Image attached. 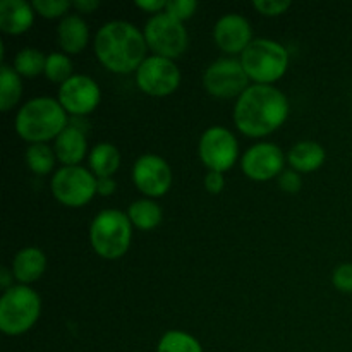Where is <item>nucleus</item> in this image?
<instances>
[{"mask_svg":"<svg viewBox=\"0 0 352 352\" xmlns=\"http://www.w3.org/2000/svg\"><path fill=\"white\" fill-rule=\"evenodd\" d=\"M289 117V100L272 85H251L237 98L234 122L251 138H261L277 131Z\"/></svg>","mask_w":352,"mask_h":352,"instance_id":"f257e3e1","label":"nucleus"},{"mask_svg":"<svg viewBox=\"0 0 352 352\" xmlns=\"http://www.w3.org/2000/svg\"><path fill=\"white\" fill-rule=\"evenodd\" d=\"M146 48L144 34L127 21H109L96 31V57L103 67L116 74L138 71L146 58Z\"/></svg>","mask_w":352,"mask_h":352,"instance_id":"f03ea898","label":"nucleus"},{"mask_svg":"<svg viewBox=\"0 0 352 352\" xmlns=\"http://www.w3.org/2000/svg\"><path fill=\"white\" fill-rule=\"evenodd\" d=\"M69 113L58 100L36 96L24 103L16 116V131L31 144L55 140L69 126Z\"/></svg>","mask_w":352,"mask_h":352,"instance_id":"7ed1b4c3","label":"nucleus"},{"mask_svg":"<svg viewBox=\"0 0 352 352\" xmlns=\"http://www.w3.org/2000/svg\"><path fill=\"white\" fill-rule=\"evenodd\" d=\"M133 239V223L120 210H103L89 226V243L93 251L107 260L124 256Z\"/></svg>","mask_w":352,"mask_h":352,"instance_id":"20e7f679","label":"nucleus"},{"mask_svg":"<svg viewBox=\"0 0 352 352\" xmlns=\"http://www.w3.org/2000/svg\"><path fill=\"white\" fill-rule=\"evenodd\" d=\"M241 64L248 78L256 85H272L285 74L289 67V52L278 41L258 38L241 54Z\"/></svg>","mask_w":352,"mask_h":352,"instance_id":"39448f33","label":"nucleus"},{"mask_svg":"<svg viewBox=\"0 0 352 352\" xmlns=\"http://www.w3.org/2000/svg\"><path fill=\"white\" fill-rule=\"evenodd\" d=\"M41 301L36 291L28 285H12L0 298V330L17 337L33 329L40 318Z\"/></svg>","mask_w":352,"mask_h":352,"instance_id":"423d86ee","label":"nucleus"},{"mask_svg":"<svg viewBox=\"0 0 352 352\" xmlns=\"http://www.w3.org/2000/svg\"><path fill=\"white\" fill-rule=\"evenodd\" d=\"M143 34L148 48L158 57L174 60L188 50L189 36L184 24L168 16L165 10L160 14H155L146 21Z\"/></svg>","mask_w":352,"mask_h":352,"instance_id":"0eeeda50","label":"nucleus"},{"mask_svg":"<svg viewBox=\"0 0 352 352\" xmlns=\"http://www.w3.org/2000/svg\"><path fill=\"white\" fill-rule=\"evenodd\" d=\"M50 188L58 203L79 208L91 201L96 195V175L81 165L60 167L52 177Z\"/></svg>","mask_w":352,"mask_h":352,"instance_id":"6e6552de","label":"nucleus"},{"mask_svg":"<svg viewBox=\"0 0 352 352\" xmlns=\"http://www.w3.org/2000/svg\"><path fill=\"white\" fill-rule=\"evenodd\" d=\"M246 71L237 58L223 57L208 65L203 74V86L206 91L215 98L230 100L239 98L250 86H248Z\"/></svg>","mask_w":352,"mask_h":352,"instance_id":"1a4fd4ad","label":"nucleus"},{"mask_svg":"<svg viewBox=\"0 0 352 352\" xmlns=\"http://www.w3.org/2000/svg\"><path fill=\"white\" fill-rule=\"evenodd\" d=\"M198 153L208 170L223 174L236 164L239 144L229 129L222 126H213L208 127L199 138Z\"/></svg>","mask_w":352,"mask_h":352,"instance_id":"9d476101","label":"nucleus"},{"mask_svg":"<svg viewBox=\"0 0 352 352\" xmlns=\"http://www.w3.org/2000/svg\"><path fill=\"white\" fill-rule=\"evenodd\" d=\"M136 82L146 95L167 96L181 85V71L170 58L150 55L138 67Z\"/></svg>","mask_w":352,"mask_h":352,"instance_id":"9b49d317","label":"nucleus"},{"mask_svg":"<svg viewBox=\"0 0 352 352\" xmlns=\"http://www.w3.org/2000/svg\"><path fill=\"white\" fill-rule=\"evenodd\" d=\"M133 182L148 198H160L172 186L170 165L158 155H141L133 165Z\"/></svg>","mask_w":352,"mask_h":352,"instance_id":"f8f14e48","label":"nucleus"},{"mask_svg":"<svg viewBox=\"0 0 352 352\" xmlns=\"http://www.w3.org/2000/svg\"><path fill=\"white\" fill-rule=\"evenodd\" d=\"M100 86L85 74H74L58 88V103L72 117L91 113L100 103Z\"/></svg>","mask_w":352,"mask_h":352,"instance_id":"ddd939ff","label":"nucleus"},{"mask_svg":"<svg viewBox=\"0 0 352 352\" xmlns=\"http://www.w3.org/2000/svg\"><path fill=\"white\" fill-rule=\"evenodd\" d=\"M285 157L284 151L274 143H256L243 155L241 168L244 174L256 182L270 181L282 174Z\"/></svg>","mask_w":352,"mask_h":352,"instance_id":"4468645a","label":"nucleus"},{"mask_svg":"<svg viewBox=\"0 0 352 352\" xmlns=\"http://www.w3.org/2000/svg\"><path fill=\"white\" fill-rule=\"evenodd\" d=\"M213 40L217 47L226 54H243L253 41V30H251L250 21L241 14H226L215 23Z\"/></svg>","mask_w":352,"mask_h":352,"instance_id":"2eb2a0df","label":"nucleus"},{"mask_svg":"<svg viewBox=\"0 0 352 352\" xmlns=\"http://www.w3.org/2000/svg\"><path fill=\"white\" fill-rule=\"evenodd\" d=\"M55 157L64 167L71 165H79L88 151V143H86V134L79 127L69 124L57 138H55Z\"/></svg>","mask_w":352,"mask_h":352,"instance_id":"dca6fc26","label":"nucleus"},{"mask_svg":"<svg viewBox=\"0 0 352 352\" xmlns=\"http://www.w3.org/2000/svg\"><path fill=\"white\" fill-rule=\"evenodd\" d=\"M58 45L69 55H76L86 48L89 41V28L79 14H67L57 26Z\"/></svg>","mask_w":352,"mask_h":352,"instance_id":"f3484780","label":"nucleus"},{"mask_svg":"<svg viewBox=\"0 0 352 352\" xmlns=\"http://www.w3.org/2000/svg\"><path fill=\"white\" fill-rule=\"evenodd\" d=\"M34 21V9L24 0L0 2V30L7 34H23Z\"/></svg>","mask_w":352,"mask_h":352,"instance_id":"a211bd4d","label":"nucleus"},{"mask_svg":"<svg viewBox=\"0 0 352 352\" xmlns=\"http://www.w3.org/2000/svg\"><path fill=\"white\" fill-rule=\"evenodd\" d=\"M45 268H47V256L36 246L23 248L21 251H17L12 260L14 278L23 285L33 284L38 278H41V275L45 274Z\"/></svg>","mask_w":352,"mask_h":352,"instance_id":"6ab92c4d","label":"nucleus"},{"mask_svg":"<svg viewBox=\"0 0 352 352\" xmlns=\"http://www.w3.org/2000/svg\"><path fill=\"white\" fill-rule=\"evenodd\" d=\"M325 148L316 143V141H299L291 148L287 155L289 165L292 167V170L302 172V174L318 170L325 164Z\"/></svg>","mask_w":352,"mask_h":352,"instance_id":"aec40b11","label":"nucleus"},{"mask_svg":"<svg viewBox=\"0 0 352 352\" xmlns=\"http://www.w3.org/2000/svg\"><path fill=\"white\" fill-rule=\"evenodd\" d=\"M120 165V151L112 143H98L89 151V167L96 177H112Z\"/></svg>","mask_w":352,"mask_h":352,"instance_id":"412c9836","label":"nucleus"},{"mask_svg":"<svg viewBox=\"0 0 352 352\" xmlns=\"http://www.w3.org/2000/svg\"><path fill=\"white\" fill-rule=\"evenodd\" d=\"M127 217H129L131 223L138 229L151 230L160 226L162 219H164V212H162L160 205L157 201L144 198L131 203L129 208H127Z\"/></svg>","mask_w":352,"mask_h":352,"instance_id":"4be33fe9","label":"nucleus"},{"mask_svg":"<svg viewBox=\"0 0 352 352\" xmlns=\"http://www.w3.org/2000/svg\"><path fill=\"white\" fill-rule=\"evenodd\" d=\"M23 95V82L12 65H0V110L9 112L21 100Z\"/></svg>","mask_w":352,"mask_h":352,"instance_id":"5701e85b","label":"nucleus"},{"mask_svg":"<svg viewBox=\"0 0 352 352\" xmlns=\"http://www.w3.org/2000/svg\"><path fill=\"white\" fill-rule=\"evenodd\" d=\"M45 64H47V55L38 48H23L14 57V65L16 72L24 78H34L40 76L41 72L45 74Z\"/></svg>","mask_w":352,"mask_h":352,"instance_id":"b1692460","label":"nucleus"},{"mask_svg":"<svg viewBox=\"0 0 352 352\" xmlns=\"http://www.w3.org/2000/svg\"><path fill=\"white\" fill-rule=\"evenodd\" d=\"M24 158H26V165L31 172H34L36 175H47L54 170L57 157L47 143H36L28 148Z\"/></svg>","mask_w":352,"mask_h":352,"instance_id":"393cba45","label":"nucleus"},{"mask_svg":"<svg viewBox=\"0 0 352 352\" xmlns=\"http://www.w3.org/2000/svg\"><path fill=\"white\" fill-rule=\"evenodd\" d=\"M157 352H203L201 344L182 330H170L164 333L158 342Z\"/></svg>","mask_w":352,"mask_h":352,"instance_id":"a878e982","label":"nucleus"},{"mask_svg":"<svg viewBox=\"0 0 352 352\" xmlns=\"http://www.w3.org/2000/svg\"><path fill=\"white\" fill-rule=\"evenodd\" d=\"M45 76L48 81L64 85L72 76V60L65 54L60 52H52L47 55V64H45Z\"/></svg>","mask_w":352,"mask_h":352,"instance_id":"bb28decb","label":"nucleus"},{"mask_svg":"<svg viewBox=\"0 0 352 352\" xmlns=\"http://www.w3.org/2000/svg\"><path fill=\"white\" fill-rule=\"evenodd\" d=\"M34 12L40 16L47 17V19H55V17L67 16V10L71 9L72 3L69 0H34L31 2Z\"/></svg>","mask_w":352,"mask_h":352,"instance_id":"cd10ccee","label":"nucleus"},{"mask_svg":"<svg viewBox=\"0 0 352 352\" xmlns=\"http://www.w3.org/2000/svg\"><path fill=\"white\" fill-rule=\"evenodd\" d=\"M196 9H198V2H195V0H170V2H167L165 12L174 19L184 23L186 19L195 16Z\"/></svg>","mask_w":352,"mask_h":352,"instance_id":"c85d7f7f","label":"nucleus"},{"mask_svg":"<svg viewBox=\"0 0 352 352\" xmlns=\"http://www.w3.org/2000/svg\"><path fill=\"white\" fill-rule=\"evenodd\" d=\"M332 284L337 291L351 294L352 292V263H342L333 270Z\"/></svg>","mask_w":352,"mask_h":352,"instance_id":"c756f323","label":"nucleus"},{"mask_svg":"<svg viewBox=\"0 0 352 352\" xmlns=\"http://www.w3.org/2000/svg\"><path fill=\"white\" fill-rule=\"evenodd\" d=\"M253 7L263 16L274 17L284 14L291 7V2L287 0H254Z\"/></svg>","mask_w":352,"mask_h":352,"instance_id":"7c9ffc66","label":"nucleus"},{"mask_svg":"<svg viewBox=\"0 0 352 352\" xmlns=\"http://www.w3.org/2000/svg\"><path fill=\"white\" fill-rule=\"evenodd\" d=\"M278 188L284 192H289V195H296V192L301 191L302 181L299 172L296 170H285L278 175Z\"/></svg>","mask_w":352,"mask_h":352,"instance_id":"2f4dec72","label":"nucleus"},{"mask_svg":"<svg viewBox=\"0 0 352 352\" xmlns=\"http://www.w3.org/2000/svg\"><path fill=\"white\" fill-rule=\"evenodd\" d=\"M205 188L206 191L212 192V195H219V192H222V189L226 188V179H223L222 172L208 170V174L205 175Z\"/></svg>","mask_w":352,"mask_h":352,"instance_id":"473e14b6","label":"nucleus"},{"mask_svg":"<svg viewBox=\"0 0 352 352\" xmlns=\"http://www.w3.org/2000/svg\"><path fill=\"white\" fill-rule=\"evenodd\" d=\"M117 191V182L112 177H96V192L100 196H112Z\"/></svg>","mask_w":352,"mask_h":352,"instance_id":"72a5a7b5","label":"nucleus"},{"mask_svg":"<svg viewBox=\"0 0 352 352\" xmlns=\"http://www.w3.org/2000/svg\"><path fill=\"white\" fill-rule=\"evenodd\" d=\"M136 7L146 10V12H151L155 16V14L164 12L167 2L165 0H136Z\"/></svg>","mask_w":352,"mask_h":352,"instance_id":"f704fd0d","label":"nucleus"},{"mask_svg":"<svg viewBox=\"0 0 352 352\" xmlns=\"http://www.w3.org/2000/svg\"><path fill=\"white\" fill-rule=\"evenodd\" d=\"M72 7H76V9L82 14H89L93 12V10L98 9L100 2H96V0H76V2L72 3Z\"/></svg>","mask_w":352,"mask_h":352,"instance_id":"c9c22d12","label":"nucleus"},{"mask_svg":"<svg viewBox=\"0 0 352 352\" xmlns=\"http://www.w3.org/2000/svg\"><path fill=\"white\" fill-rule=\"evenodd\" d=\"M12 270H9V268H2V270H0V287H2L3 292L9 291V289L12 287Z\"/></svg>","mask_w":352,"mask_h":352,"instance_id":"e433bc0d","label":"nucleus"}]
</instances>
